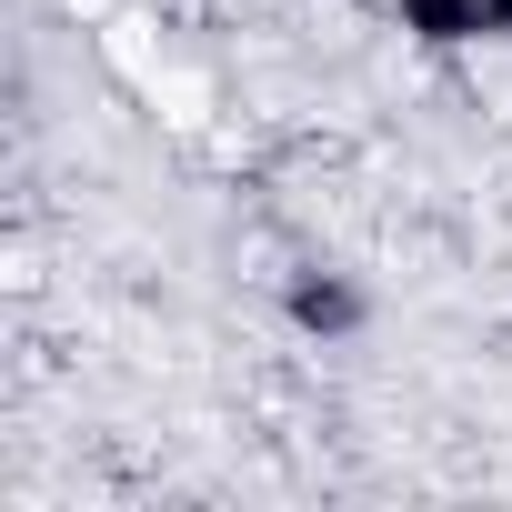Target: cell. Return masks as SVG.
Wrapping results in <instances>:
<instances>
[{
    "label": "cell",
    "mask_w": 512,
    "mask_h": 512,
    "mask_svg": "<svg viewBox=\"0 0 512 512\" xmlns=\"http://www.w3.org/2000/svg\"><path fill=\"white\" fill-rule=\"evenodd\" d=\"M282 312H292V332H312V342H352V332H362V292H352L342 272H292Z\"/></svg>",
    "instance_id": "obj_1"
}]
</instances>
